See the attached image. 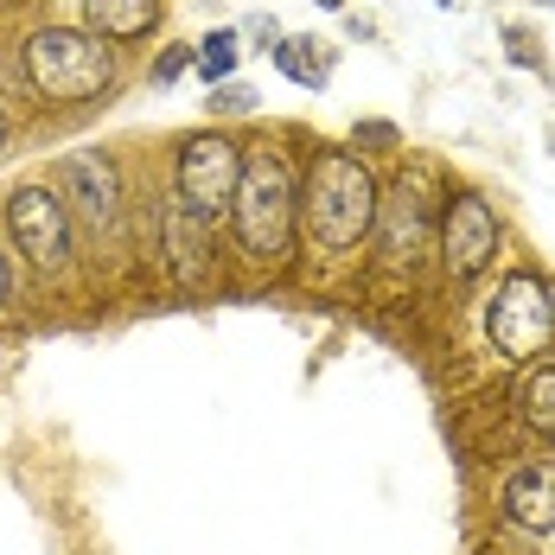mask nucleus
I'll use <instances>...</instances> for the list:
<instances>
[{
  "label": "nucleus",
  "instance_id": "1",
  "mask_svg": "<svg viewBox=\"0 0 555 555\" xmlns=\"http://www.w3.org/2000/svg\"><path fill=\"white\" fill-rule=\"evenodd\" d=\"M377 172L364 167L351 147H313L300 172V243L313 262H358V249L377 230Z\"/></svg>",
  "mask_w": 555,
  "mask_h": 555
},
{
  "label": "nucleus",
  "instance_id": "2",
  "mask_svg": "<svg viewBox=\"0 0 555 555\" xmlns=\"http://www.w3.org/2000/svg\"><path fill=\"white\" fill-rule=\"evenodd\" d=\"M230 249L243 269L281 275L300 256V172L281 147H256L243 160L236 198H230Z\"/></svg>",
  "mask_w": 555,
  "mask_h": 555
},
{
  "label": "nucleus",
  "instance_id": "3",
  "mask_svg": "<svg viewBox=\"0 0 555 555\" xmlns=\"http://www.w3.org/2000/svg\"><path fill=\"white\" fill-rule=\"evenodd\" d=\"M20 77H26L33 103H46V109H90V103L115 96L121 57L90 26H39L20 46Z\"/></svg>",
  "mask_w": 555,
  "mask_h": 555
},
{
  "label": "nucleus",
  "instance_id": "4",
  "mask_svg": "<svg viewBox=\"0 0 555 555\" xmlns=\"http://www.w3.org/2000/svg\"><path fill=\"white\" fill-rule=\"evenodd\" d=\"M52 192L64 198V211L83 236V256H121L134 249V192L128 172L109 147H70L52 160Z\"/></svg>",
  "mask_w": 555,
  "mask_h": 555
},
{
  "label": "nucleus",
  "instance_id": "5",
  "mask_svg": "<svg viewBox=\"0 0 555 555\" xmlns=\"http://www.w3.org/2000/svg\"><path fill=\"white\" fill-rule=\"evenodd\" d=\"M0 236H7V249L20 256V269L39 281H52V287H70V281L83 275V236H77V223L64 211V198L52 192V179L39 185H13L7 192V205H0Z\"/></svg>",
  "mask_w": 555,
  "mask_h": 555
},
{
  "label": "nucleus",
  "instance_id": "6",
  "mask_svg": "<svg viewBox=\"0 0 555 555\" xmlns=\"http://www.w3.org/2000/svg\"><path fill=\"white\" fill-rule=\"evenodd\" d=\"M486 345L504 364H530L555 345V287L537 269H511L486 294Z\"/></svg>",
  "mask_w": 555,
  "mask_h": 555
},
{
  "label": "nucleus",
  "instance_id": "7",
  "mask_svg": "<svg viewBox=\"0 0 555 555\" xmlns=\"http://www.w3.org/2000/svg\"><path fill=\"white\" fill-rule=\"evenodd\" d=\"M243 141L223 134V128H198V134H179L172 141V198L192 211V218L218 223L236 198V179H243Z\"/></svg>",
  "mask_w": 555,
  "mask_h": 555
},
{
  "label": "nucleus",
  "instance_id": "8",
  "mask_svg": "<svg viewBox=\"0 0 555 555\" xmlns=\"http://www.w3.org/2000/svg\"><path fill=\"white\" fill-rule=\"evenodd\" d=\"M435 236H441V211L428 198L422 179H396L377 198V230H371V249H377V269L384 275H422L428 256H435Z\"/></svg>",
  "mask_w": 555,
  "mask_h": 555
},
{
  "label": "nucleus",
  "instance_id": "9",
  "mask_svg": "<svg viewBox=\"0 0 555 555\" xmlns=\"http://www.w3.org/2000/svg\"><path fill=\"white\" fill-rule=\"evenodd\" d=\"M147 223H154V262L167 269L172 287L179 294H211L218 287V223L192 218L172 192L154 198Z\"/></svg>",
  "mask_w": 555,
  "mask_h": 555
},
{
  "label": "nucleus",
  "instance_id": "10",
  "mask_svg": "<svg viewBox=\"0 0 555 555\" xmlns=\"http://www.w3.org/2000/svg\"><path fill=\"white\" fill-rule=\"evenodd\" d=\"M504 223L499 211L486 205V192H447L441 205V236H435V256H441L447 281H479L492 262H499Z\"/></svg>",
  "mask_w": 555,
  "mask_h": 555
},
{
  "label": "nucleus",
  "instance_id": "11",
  "mask_svg": "<svg viewBox=\"0 0 555 555\" xmlns=\"http://www.w3.org/2000/svg\"><path fill=\"white\" fill-rule=\"evenodd\" d=\"M499 517L517 537H550L555 530V460H530L499 486Z\"/></svg>",
  "mask_w": 555,
  "mask_h": 555
},
{
  "label": "nucleus",
  "instance_id": "12",
  "mask_svg": "<svg viewBox=\"0 0 555 555\" xmlns=\"http://www.w3.org/2000/svg\"><path fill=\"white\" fill-rule=\"evenodd\" d=\"M167 20V0H83V26L109 46H141Z\"/></svg>",
  "mask_w": 555,
  "mask_h": 555
},
{
  "label": "nucleus",
  "instance_id": "13",
  "mask_svg": "<svg viewBox=\"0 0 555 555\" xmlns=\"http://www.w3.org/2000/svg\"><path fill=\"white\" fill-rule=\"evenodd\" d=\"M275 70L287 77V83H300V90H326L333 83V52H326V39H307V33H281V46L275 52Z\"/></svg>",
  "mask_w": 555,
  "mask_h": 555
},
{
  "label": "nucleus",
  "instance_id": "14",
  "mask_svg": "<svg viewBox=\"0 0 555 555\" xmlns=\"http://www.w3.org/2000/svg\"><path fill=\"white\" fill-rule=\"evenodd\" d=\"M236 64H243V33L236 26H211L205 39H192V70H198V83H230L236 77Z\"/></svg>",
  "mask_w": 555,
  "mask_h": 555
},
{
  "label": "nucleus",
  "instance_id": "15",
  "mask_svg": "<svg viewBox=\"0 0 555 555\" xmlns=\"http://www.w3.org/2000/svg\"><path fill=\"white\" fill-rule=\"evenodd\" d=\"M517 415H524V428H530V435L555 441V364H543L530 384L517 389Z\"/></svg>",
  "mask_w": 555,
  "mask_h": 555
},
{
  "label": "nucleus",
  "instance_id": "16",
  "mask_svg": "<svg viewBox=\"0 0 555 555\" xmlns=\"http://www.w3.org/2000/svg\"><path fill=\"white\" fill-rule=\"evenodd\" d=\"M20 300H26V269H20V256L7 249V236H0V320H13Z\"/></svg>",
  "mask_w": 555,
  "mask_h": 555
},
{
  "label": "nucleus",
  "instance_id": "17",
  "mask_svg": "<svg viewBox=\"0 0 555 555\" xmlns=\"http://www.w3.org/2000/svg\"><path fill=\"white\" fill-rule=\"evenodd\" d=\"M185 70H192V46H160V57L147 64V83H154V90H172Z\"/></svg>",
  "mask_w": 555,
  "mask_h": 555
},
{
  "label": "nucleus",
  "instance_id": "18",
  "mask_svg": "<svg viewBox=\"0 0 555 555\" xmlns=\"http://www.w3.org/2000/svg\"><path fill=\"white\" fill-rule=\"evenodd\" d=\"M236 33H243V52H275V46H281L275 13H249V20H243Z\"/></svg>",
  "mask_w": 555,
  "mask_h": 555
},
{
  "label": "nucleus",
  "instance_id": "19",
  "mask_svg": "<svg viewBox=\"0 0 555 555\" xmlns=\"http://www.w3.org/2000/svg\"><path fill=\"white\" fill-rule=\"evenodd\" d=\"M256 90H243V83H218V96H205V109L211 115H256Z\"/></svg>",
  "mask_w": 555,
  "mask_h": 555
},
{
  "label": "nucleus",
  "instance_id": "20",
  "mask_svg": "<svg viewBox=\"0 0 555 555\" xmlns=\"http://www.w3.org/2000/svg\"><path fill=\"white\" fill-rule=\"evenodd\" d=\"M504 52L517 57L524 70H550V64H543V52H537V33H524V26H504Z\"/></svg>",
  "mask_w": 555,
  "mask_h": 555
},
{
  "label": "nucleus",
  "instance_id": "21",
  "mask_svg": "<svg viewBox=\"0 0 555 555\" xmlns=\"http://www.w3.org/2000/svg\"><path fill=\"white\" fill-rule=\"evenodd\" d=\"M351 141H371L377 154H389V147H396L402 134H396V121H358V134H351Z\"/></svg>",
  "mask_w": 555,
  "mask_h": 555
},
{
  "label": "nucleus",
  "instance_id": "22",
  "mask_svg": "<svg viewBox=\"0 0 555 555\" xmlns=\"http://www.w3.org/2000/svg\"><path fill=\"white\" fill-rule=\"evenodd\" d=\"M486 555H537V550H530V543H511V537H492Z\"/></svg>",
  "mask_w": 555,
  "mask_h": 555
},
{
  "label": "nucleus",
  "instance_id": "23",
  "mask_svg": "<svg viewBox=\"0 0 555 555\" xmlns=\"http://www.w3.org/2000/svg\"><path fill=\"white\" fill-rule=\"evenodd\" d=\"M7 141H13V115H7V103H0V154H7Z\"/></svg>",
  "mask_w": 555,
  "mask_h": 555
},
{
  "label": "nucleus",
  "instance_id": "24",
  "mask_svg": "<svg viewBox=\"0 0 555 555\" xmlns=\"http://www.w3.org/2000/svg\"><path fill=\"white\" fill-rule=\"evenodd\" d=\"M313 7H320V13H338V7H345V0H313Z\"/></svg>",
  "mask_w": 555,
  "mask_h": 555
},
{
  "label": "nucleus",
  "instance_id": "25",
  "mask_svg": "<svg viewBox=\"0 0 555 555\" xmlns=\"http://www.w3.org/2000/svg\"><path fill=\"white\" fill-rule=\"evenodd\" d=\"M435 7H460V0H435Z\"/></svg>",
  "mask_w": 555,
  "mask_h": 555
},
{
  "label": "nucleus",
  "instance_id": "26",
  "mask_svg": "<svg viewBox=\"0 0 555 555\" xmlns=\"http://www.w3.org/2000/svg\"><path fill=\"white\" fill-rule=\"evenodd\" d=\"M537 7H555V0H537Z\"/></svg>",
  "mask_w": 555,
  "mask_h": 555
},
{
  "label": "nucleus",
  "instance_id": "27",
  "mask_svg": "<svg viewBox=\"0 0 555 555\" xmlns=\"http://www.w3.org/2000/svg\"><path fill=\"white\" fill-rule=\"evenodd\" d=\"M550 147H555V134H550Z\"/></svg>",
  "mask_w": 555,
  "mask_h": 555
}]
</instances>
